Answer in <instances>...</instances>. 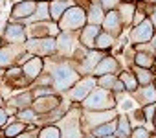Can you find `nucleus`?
<instances>
[{
	"label": "nucleus",
	"mask_w": 156,
	"mask_h": 138,
	"mask_svg": "<svg viewBox=\"0 0 156 138\" xmlns=\"http://www.w3.org/2000/svg\"><path fill=\"white\" fill-rule=\"evenodd\" d=\"M152 133H154V134H156V129H152Z\"/></svg>",
	"instance_id": "50"
},
{
	"label": "nucleus",
	"mask_w": 156,
	"mask_h": 138,
	"mask_svg": "<svg viewBox=\"0 0 156 138\" xmlns=\"http://www.w3.org/2000/svg\"><path fill=\"white\" fill-rule=\"evenodd\" d=\"M30 53L24 50V44H4L0 46V68L8 70L11 66H20Z\"/></svg>",
	"instance_id": "5"
},
{
	"label": "nucleus",
	"mask_w": 156,
	"mask_h": 138,
	"mask_svg": "<svg viewBox=\"0 0 156 138\" xmlns=\"http://www.w3.org/2000/svg\"><path fill=\"white\" fill-rule=\"evenodd\" d=\"M149 20H151V22H152V26L156 28V6L151 9V13H149Z\"/></svg>",
	"instance_id": "42"
},
{
	"label": "nucleus",
	"mask_w": 156,
	"mask_h": 138,
	"mask_svg": "<svg viewBox=\"0 0 156 138\" xmlns=\"http://www.w3.org/2000/svg\"><path fill=\"white\" fill-rule=\"evenodd\" d=\"M70 6H75L73 0H50V19L53 22H59V19Z\"/></svg>",
	"instance_id": "22"
},
{
	"label": "nucleus",
	"mask_w": 156,
	"mask_h": 138,
	"mask_svg": "<svg viewBox=\"0 0 156 138\" xmlns=\"http://www.w3.org/2000/svg\"><path fill=\"white\" fill-rule=\"evenodd\" d=\"M77 44H79V41H77V33L59 31L57 37H55V57H57V59L72 61Z\"/></svg>",
	"instance_id": "7"
},
{
	"label": "nucleus",
	"mask_w": 156,
	"mask_h": 138,
	"mask_svg": "<svg viewBox=\"0 0 156 138\" xmlns=\"http://www.w3.org/2000/svg\"><path fill=\"white\" fill-rule=\"evenodd\" d=\"M15 118L19 120V122H22V123H26V125H35V127H41V116L30 107V109H20L17 114H15Z\"/></svg>",
	"instance_id": "29"
},
{
	"label": "nucleus",
	"mask_w": 156,
	"mask_h": 138,
	"mask_svg": "<svg viewBox=\"0 0 156 138\" xmlns=\"http://www.w3.org/2000/svg\"><path fill=\"white\" fill-rule=\"evenodd\" d=\"M37 9V0H20V2H15L11 6L9 11V20L15 22H22L26 19H30Z\"/></svg>",
	"instance_id": "16"
},
{
	"label": "nucleus",
	"mask_w": 156,
	"mask_h": 138,
	"mask_svg": "<svg viewBox=\"0 0 156 138\" xmlns=\"http://www.w3.org/2000/svg\"><path fill=\"white\" fill-rule=\"evenodd\" d=\"M0 107H6V98L2 96V92H0Z\"/></svg>",
	"instance_id": "43"
},
{
	"label": "nucleus",
	"mask_w": 156,
	"mask_h": 138,
	"mask_svg": "<svg viewBox=\"0 0 156 138\" xmlns=\"http://www.w3.org/2000/svg\"><path fill=\"white\" fill-rule=\"evenodd\" d=\"M118 109H110V111H83V133H90L94 127L107 123L114 118H118Z\"/></svg>",
	"instance_id": "9"
},
{
	"label": "nucleus",
	"mask_w": 156,
	"mask_h": 138,
	"mask_svg": "<svg viewBox=\"0 0 156 138\" xmlns=\"http://www.w3.org/2000/svg\"><path fill=\"white\" fill-rule=\"evenodd\" d=\"M99 33H101V26L87 24L79 33H77V41H79V44L85 46L87 50H94V46H96V39H98Z\"/></svg>",
	"instance_id": "19"
},
{
	"label": "nucleus",
	"mask_w": 156,
	"mask_h": 138,
	"mask_svg": "<svg viewBox=\"0 0 156 138\" xmlns=\"http://www.w3.org/2000/svg\"><path fill=\"white\" fill-rule=\"evenodd\" d=\"M103 55H107V53L99 52V50H88L87 55L83 57V61L75 63L77 72H79L81 76H92L94 70H96V66H98V63L103 59Z\"/></svg>",
	"instance_id": "15"
},
{
	"label": "nucleus",
	"mask_w": 156,
	"mask_h": 138,
	"mask_svg": "<svg viewBox=\"0 0 156 138\" xmlns=\"http://www.w3.org/2000/svg\"><path fill=\"white\" fill-rule=\"evenodd\" d=\"M44 59L42 57H37V55H30L22 64H20V68H22V74H24V78L33 85L35 83V79L44 72Z\"/></svg>",
	"instance_id": "13"
},
{
	"label": "nucleus",
	"mask_w": 156,
	"mask_h": 138,
	"mask_svg": "<svg viewBox=\"0 0 156 138\" xmlns=\"http://www.w3.org/2000/svg\"><path fill=\"white\" fill-rule=\"evenodd\" d=\"M152 85H154V89H156V76H154V81H152Z\"/></svg>",
	"instance_id": "48"
},
{
	"label": "nucleus",
	"mask_w": 156,
	"mask_h": 138,
	"mask_svg": "<svg viewBox=\"0 0 156 138\" xmlns=\"http://www.w3.org/2000/svg\"><path fill=\"white\" fill-rule=\"evenodd\" d=\"M127 116H129V120H130V125H132V127L145 125V116H143V111H141V107H136V109L129 111V112H127Z\"/></svg>",
	"instance_id": "34"
},
{
	"label": "nucleus",
	"mask_w": 156,
	"mask_h": 138,
	"mask_svg": "<svg viewBox=\"0 0 156 138\" xmlns=\"http://www.w3.org/2000/svg\"><path fill=\"white\" fill-rule=\"evenodd\" d=\"M151 133H152L151 127L138 125V127H132V133H130L129 138H151Z\"/></svg>",
	"instance_id": "37"
},
{
	"label": "nucleus",
	"mask_w": 156,
	"mask_h": 138,
	"mask_svg": "<svg viewBox=\"0 0 156 138\" xmlns=\"http://www.w3.org/2000/svg\"><path fill=\"white\" fill-rule=\"evenodd\" d=\"M132 100L140 105V107H145V105H151V103H156V89L154 85H147V87H140L134 94H130Z\"/></svg>",
	"instance_id": "20"
},
{
	"label": "nucleus",
	"mask_w": 156,
	"mask_h": 138,
	"mask_svg": "<svg viewBox=\"0 0 156 138\" xmlns=\"http://www.w3.org/2000/svg\"><path fill=\"white\" fill-rule=\"evenodd\" d=\"M62 138H81L83 136V111L79 105H72L66 114L57 122Z\"/></svg>",
	"instance_id": "3"
},
{
	"label": "nucleus",
	"mask_w": 156,
	"mask_h": 138,
	"mask_svg": "<svg viewBox=\"0 0 156 138\" xmlns=\"http://www.w3.org/2000/svg\"><path fill=\"white\" fill-rule=\"evenodd\" d=\"M87 24H88L87 22V9L81 6H70L57 22L59 31H70V33H79Z\"/></svg>",
	"instance_id": "4"
},
{
	"label": "nucleus",
	"mask_w": 156,
	"mask_h": 138,
	"mask_svg": "<svg viewBox=\"0 0 156 138\" xmlns=\"http://www.w3.org/2000/svg\"><path fill=\"white\" fill-rule=\"evenodd\" d=\"M31 94H33V100L35 98H42V96H50V94H57L53 90V87H39V85H31Z\"/></svg>",
	"instance_id": "35"
},
{
	"label": "nucleus",
	"mask_w": 156,
	"mask_h": 138,
	"mask_svg": "<svg viewBox=\"0 0 156 138\" xmlns=\"http://www.w3.org/2000/svg\"><path fill=\"white\" fill-rule=\"evenodd\" d=\"M24 50L30 55H37L42 59L55 55V37H41V39H28L24 42Z\"/></svg>",
	"instance_id": "8"
},
{
	"label": "nucleus",
	"mask_w": 156,
	"mask_h": 138,
	"mask_svg": "<svg viewBox=\"0 0 156 138\" xmlns=\"http://www.w3.org/2000/svg\"><path fill=\"white\" fill-rule=\"evenodd\" d=\"M152 127L156 129V116H154V120H152Z\"/></svg>",
	"instance_id": "47"
},
{
	"label": "nucleus",
	"mask_w": 156,
	"mask_h": 138,
	"mask_svg": "<svg viewBox=\"0 0 156 138\" xmlns=\"http://www.w3.org/2000/svg\"><path fill=\"white\" fill-rule=\"evenodd\" d=\"M116 37L114 35H110V33H107V31H103L101 30V33L98 35V39H96V46H94V50H99V52H105V53H112V50H114V46H116Z\"/></svg>",
	"instance_id": "26"
},
{
	"label": "nucleus",
	"mask_w": 156,
	"mask_h": 138,
	"mask_svg": "<svg viewBox=\"0 0 156 138\" xmlns=\"http://www.w3.org/2000/svg\"><path fill=\"white\" fill-rule=\"evenodd\" d=\"M37 138H62L57 123H44L37 129Z\"/></svg>",
	"instance_id": "32"
},
{
	"label": "nucleus",
	"mask_w": 156,
	"mask_h": 138,
	"mask_svg": "<svg viewBox=\"0 0 156 138\" xmlns=\"http://www.w3.org/2000/svg\"><path fill=\"white\" fill-rule=\"evenodd\" d=\"M26 31H28V39L57 37L59 26H57V22H53V20H48V22H35V24L26 26Z\"/></svg>",
	"instance_id": "14"
},
{
	"label": "nucleus",
	"mask_w": 156,
	"mask_h": 138,
	"mask_svg": "<svg viewBox=\"0 0 156 138\" xmlns=\"http://www.w3.org/2000/svg\"><path fill=\"white\" fill-rule=\"evenodd\" d=\"M64 101V98L61 94H50V96H42V98H35L33 103H31V109L39 114V116H44L48 112H51L53 109L61 107Z\"/></svg>",
	"instance_id": "12"
},
{
	"label": "nucleus",
	"mask_w": 156,
	"mask_h": 138,
	"mask_svg": "<svg viewBox=\"0 0 156 138\" xmlns=\"http://www.w3.org/2000/svg\"><path fill=\"white\" fill-rule=\"evenodd\" d=\"M37 129H39V127L30 125V129H28L26 133H22L20 136H17V138H37Z\"/></svg>",
	"instance_id": "40"
},
{
	"label": "nucleus",
	"mask_w": 156,
	"mask_h": 138,
	"mask_svg": "<svg viewBox=\"0 0 156 138\" xmlns=\"http://www.w3.org/2000/svg\"><path fill=\"white\" fill-rule=\"evenodd\" d=\"M112 92H114V94H127V92H125V87H123V83H121L119 79L116 81V85H114Z\"/></svg>",
	"instance_id": "41"
},
{
	"label": "nucleus",
	"mask_w": 156,
	"mask_h": 138,
	"mask_svg": "<svg viewBox=\"0 0 156 138\" xmlns=\"http://www.w3.org/2000/svg\"><path fill=\"white\" fill-rule=\"evenodd\" d=\"M81 138H96V136H94L92 133H83V136H81Z\"/></svg>",
	"instance_id": "44"
},
{
	"label": "nucleus",
	"mask_w": 156,
	"mask_h": 138,
	"mask_svg": "<svg viewBox=\"0 0 156 138\" xmlns=\"http://www.w3.org/2000/svg\"><path fill=\"white\" fill-rule=\"evenodd\" d=\"M44 72H50L51 74V87L57 94H66L77 81H79L83 76L77 72L75 68V63L73 61H66V59H57L55 55L53 57H48L44 59Z\"/></svg>",
	"instance_id": "1"
},
{
	"label": "nucleus",
	"mask_w": 156,
	"mask_h": 138,
	"mask_svg": "<svg viewBox=\"0 0 156 138\" xmlns=\"http://www.w3.org/2000/svg\"><path fill=\"white\" fill-rule=\"evenodd\" d=\"M154 35H156V28L152 26V22L149 19H145L138 26H132L129 30V42L132 46H136V44H147V42H151L154 39Z\"/></svg>",
	"instance_id": "10"
},
{
	"label": "nucleus",
	"mask_w": 156,
	"mask_h": 138,
	"mask_svg": "<svg viewBox=\"0 0 156 138\" xmlns=\"http://www.w3.org/2000/svg\"><path fill=\"white\" fill-rule=\"evenodd\" d=\"M152 70L156 72V55H154V66H152Z\"/></svg>",
	"instance_id": "46"
},
{
	"label": "nucleus",
	"mask_w": 156,
	"mask_h": 138,
	"mask_svg": "<svg viewBox=\"0 0 156 138\" xmlns=\"http://www.w3.org/2000/svg\"><path fill=\"white\" fill-rule=\"evenodd\" d=\"M28 129H30V125H26V123L19 122L15 116H11V118H9V123L2 129V133H4V138H17V136H20L22 133H26Z\"/></svg>",
	"instance_id": "23"
},
{
	"label": "nucleus",
	"mask_w": 156,
	"mask_h": 138,
	"mask_svg": "<svg viewBox=\"0 0 156 138\" xmlns=\"http://www.w3.org/2000/svg\"><path fill=\"white\" fill-rule=\"evenodd\" d=\"M121 70V64H119V59L116 57V55H112V53H107V55H103V59L98 63V66H96V70H94V78H99V76H107V74H116L118 76V72Z\"/></svg>",
	"instance_id": "17"
},
{
	"label": "nucleus",
	"mask_w": 156,
	"mask_h": 138,
	"mask_svg": "<svg viewBox=\"0 0 156 138\" xmlns=\"http://www.w3.org/2000/svg\"><path fill=\"white\" fill-rule=\"evenodd\" d=\"M118 79L123 83V87H125V92L130 96V94H134L138 89H140V85H138V79H136V76L132 74V70L130 68H121V70L118 72Z\"/></svg>",
	"instance_id": "21"
},
{
	"label": "nucleus",
	"mask_w": 156,
	"mask_h": 138,
	"mask_svg": "<svg viewBox=\"0 0 156 138\" xmlns=\"http://www.w3.org/2000/svg\"><path fill=\"white\" fill-rule=\"evenodd\" d=\"M129 68L132 70V74L136 76V79H138V85H140V87L152 85L154 76H156V72H154V70H149V68H141V66H136V64H130Z\"/></svg>",
	"instance_id": "24"
},
{
	"label": "nucleus",
	"mask_w": 156,
	"mask_h": 138,
	"mask_svg": "<svg viewBox=\"0 0 156 138\" xmlns=\"http://www.w3.org/2000/svg\"><path fill=\"white\" fill-rule=\"evenodd\" d=\"M2 39L6 44H24L28 41V31H26V26L22 22H15V20H9L4 24L2 28Z\"/></svg>",
	"instance_id": "11"
},
{
	"label": "nucleus",
	"mask_w": 156,
	"mask_h": 138,
	"mask_svg": "<svg viewBox=\"0 0 156 138\" xmlns=\"http://www.w3.org/2000/svg\"><path fill=\"white\" fill-rule=\"evenodd\" d=\"M105 9L101 8V4L98 2H92V4H88V8H87V22L88 24H96V26H101V22H103V19H105Z\"/></svg>",
	"instance_id": "25"
},
{
	"label": "nucleus",
	"mask_w": 156,
	"mask_h": 138,
	"mask_svg": "<svg viewBox=\"0 0 156 138\" xmlns=\"http://www.w3.org/2000/svg\"><path fill=\"white\" fill-rule=\"evenodd\" d=\"M9 114H8V111H6V107H0V131H2L8 123H9Z\"/></svg>",
	"instance_id": "39"
},
{
	"label": "nucleus",
	"mask_w": 156,
	"mask_h": 138,
	"mask_svg": "<svg viewBox=\"0 0 156 138\" xmlns=\"http://www.w3.org/2000/svg\"><path fill=\"white\" fill-rule=\"evenodd\" d=\"M116 81H118V76H116V74H107V76H99V78H96L98 87H101V89H105V90H110V92H112Z\"/></svg>",
	"instance_id": "33"
},
{
	"label": "nucleus",
	"mask_w": 156,
	"mask_h": 138,
	"mask_svg": "<svg viewBox=\"0 0 156 138\" xmlns=\"http://www.w3.org/2000/svg\"><path fill=\"white\" fill-rule=\"evenodd\" d=\"M121 4H136V0H119Z\"/></svg>",
	"instance_id": "45"
},
{
	"label": "nucleus",
	"mask_w": 156,
	"mask_h": 138,
	"mask_svg": "<svg viewBox=\"0 0 156 138\" xmlns=\"http://www.w3.org/2000/svg\"><path fill=\"white\" fill-rule=\"evenodd\" d=\"M81 111L88 112V111H110V109H118V101L114 92L105 90L101 87H96L81 103H79Z\"/></svg>",
	"instance_id": "2"
},
{
	"label": "nucleus",
	"mask_w": 156,
	"mask_h": 138,
	"mask_svg": "<svg viewBox=\"0 0 156 138\" xmlns=\"http://www.w3.org/2000/svg\"><path fill=\"white\" fill-rule=\"evenodd\" d=\"M0 79H2V78H0Z\"/></svg>",
	"instance_id": "52"
},
{
	"label": "nucleus",
	"mask_w": 156,
	"mask_h": 138,
	"mask_svg": "<svg viewBox=\"0 0 156 138\" xmlns=\"http://www.w3.org/2000/svg\"><path fill=\"white\" fill-rule=\"evenodd\" d=\"M154 55H156V53H152V52H136V50H134L132 64L152 70V66H154Z\"/></svg>",
	"instance_id": "30"
},
{
	"label": "nucleus",
	"mask_w": 156,
	"mask_h": 138,
	"mask_svg": "<svg viewBox=\"0 0 156 138\" xmlns=\"http://www.w3.org/2000/svg\"><path fill=\"white\" fill-rule=\"evenodd\" d=\"M98 2L101 4V8L105 9V11H112V9H118L119 8V0H98Z\"/></svg>",
	"instance_id": "38"
},
{
	"label": "nucleus",
	"mask_w": 156,
	"mask_h": 138,
	"mask_svg": "<svg viewBox=\"0 0 156 138\" xmlns=\"http://www.w3.org/2000/svg\"><path fill=\"white\" fill-rule=\"evenodd\" d=\"M119 19L123 22V30H130L132 28V20H134V13H136V4H119L118 8Z\"/></svg>",
	"instance_id": "28"
},
{
	"label": "nucleus",
	"mask_w": 156,
	"mask_h": 138,
	"mask_svg": "<svg viewBox=\"0 0 156 138\" xmlns=\"http://www.w3.org/2000/svg\"><path fill=\"white\" fill-rule=\"evenodd\" d=\"M101 30L103 31H107V33H110V35H114L116 39L119 37V35H123V22H121V19H119V13H118V9H112V11H107L105 13V19H103V22H101Z\"/></svg>",
	"instance_id": "18"
},
{
	"label": "nucleus",
	"mask_w": 156,
	"mask_h": 138,
	"mask_svg": "<svg viewBox=\"0 0 156 138\" xmlns=\"http://www.w3.org/2000/svg\"><path fill=\"white\" fill-rule=\"evenodd\" d=\"M15 2H20V0H15Z\"/></svg>",
	"instance_id": "51"
},
{
	"label": "nucleus",
	"mask_w": 156,
	"mask_h": 138,
	"mask_svg": "<svg viewBox=\"0 0 156 138\" xmlns=\"http://www.w3.org/2000/svg\"><path fill=\"white\" fill-rule=\"evenodd\" d=\"M141 111H143V116H145V127H147V125L152 127V120H154V116H156V103L145 105V107H141Z\"/></svg>",
	"instance_id": "36"
},
{
	"label": "nucleus",
	"mask_w": 156,
	"mask_h": 138,
	"mask_svg": "<svg viewBox=\"0 0 156 138\" xmlns=\"http://www.w3.org/2000/svg\"><path fill=\"white\" fill-rule=\"evenodd\" d=\"M96 87H98V83H96V78H94V76H83L79 81H77V83L66 92L64 98L68 100L70 105H79Z\"/></svg>",
	"instance_id": "6"
},
{
	"label": "nucleus",
	"mask_w": 156,
	"mask_h": 138,
	"mask_svg": "<svg viewBox=\"0 0 156 138\" xmlns=\"http://www.w3.org/2000/svg\"><path fill=\"white\" fill-rule=\"evenodd\" d=\"M118 127H116V133H114V138H129L130 133H132V125H130V120L127 116V112H118Z\"/></svg>",
	"instance_id": "27"
},
{
	"label": "nucleus",
	"mask_w": 156,
	"mask_h": 138,
	"mask_svg": "<svg viewBox=\"0 0 156 138\" xmlns=\"http://www.w3.org/2000/svg\"><path fill=\"white\" fill-rule=\"evenodd\" d=\"M116 127H118V122H116V118L114 120H110V122H107V123H101V125H98V127H94L90 133L96 136V138H105V136H114V133H116Z\"/></svg>",
	"instance_id": "31"
},
{
	"label": "nucleus",
	"mask_w": 156,
	"mask_h": 138,
	"mask_svg": "<svg viewBox=\"0 0 156 138\" xmlns=\"http://www.w3.org/2000/svg\"><path fill=\"white\" fill-rule=\"evenodd\" d=\"M0 138H4V133H2V131H0Z\"/></svg>",
	"instance_id": "49"
}]
</instances>
